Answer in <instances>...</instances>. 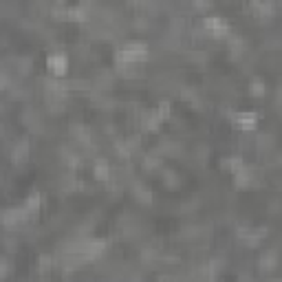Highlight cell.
<instances>
[{
    "mask_svg": "<svg viewBox=\"0 0 282 282\" xmlns=\"http://www.w3.org/2000/svg\"><path fill=\"white\" fill-rule=\"evenodd\" d=\"M245 166V159L240 154H232V157H225L223 159V168L229 170V172H236V170H240Z\"/></svg>",
    "mask_w": 282,
    "mask_h": 282,
    "instance_id": "obj_11",
    "label": "cell"
},
{
    "mask_svg": "<svg viewBox=\"0 0 282 282\" xmlns=\"http://www.w3.org/2000/svg\"><path fill=\"white\" fill-rule=\"evenodd\" d=\"M203 31L216 40H223L229 35V25L220 16H207L203 18Z\"/></svg>",
    "mask_w": 282,
    "mask_h": 282,
    "instance_id": "obj_2",
    "label": "cell"
},
{
    "mask_svg": "<svg viewBox=\"0 0 282 282\" xmlns=\"http://www.w3.org/2000/svg\"><path fill=\"white\" fill-rule=\"evenodd\" d=\"M25 220H29V214H27L25 207H11V210L3 212V216H0V223H3L5 227H9V229L22 225Z\"/></svg>",
    "mask_w": 282,
    "mask_h": 282,
    "instance_id": "obj_3",
    "label": "cell"
},
{
    "mask_svg": "<svg viewBox=\"0 0 282 282\" xmlns=\"http://www.w3.org/2000/svg\"><path fill=\"white\" fill-rule=\"evenodd\" d=\"M135 198H137V201H141V203H146V205H150L152 203V192L148 190L146 185L137 183L135 185Z\"/></svg>",
    "mask_w": 282,
    "mask_h": 282,
    "instance_id": "obj_12",
    "label": "cell"
},
{
    "mask_svg": "<svg viewBox=\"0 0 282 282\" xmlns=\"http://www.w3.org/2000/svg\"><path fill=\"white\" fill-rule=\"evenodd\" d=\"M234 185L238 190L251 188V185H254V172H251L247 166H243L240 170H236V172H234Z\"/></svg>",
    "mask_w": 282,
    "mask_h": 282,
    "instance_id": "obj_5",
    "label": "cell"
},
{
    "mask_svg": "<svg viewBox=\"0 0 282 282\" xmlns=\"http://www.w3.org/2000/svg\"><path fill=\"white\" fill-rule=\"evenodd\" d=\"M47 69L51 71V75H55V77L66 75V71H69V57L64 53H51L47 57Z\"/></svg>",
    "mask_w": 282,
    "mask_h": 282,
    "instance_id": "obj_4",
    "label": "cell"
},
{
    "mask_svg": "<svg viewBox=\"0 0 282 282\" xmlns=\"http://www.w3.org/2000/svg\"><path fill=\"white\" fill-rule=\"evenodd\" d=\"M7 276V260H0V278Z\"/></svg>",
    "mask_w": 282,
    "mask_h": 282,
    "instance_id": "obj_17",
    "label": "cell"
},
{
    "mask_svg": "<svg viewBox=\"0 0 282 282\" xmlns=\"http://www.w3.org/2000/svg\"><path fill=\"white\" fill-rule=\"evenodd\" d=\"M22 207L27 210L29 218H31V216H38V212H40V207H42V198H40V194L27 196V201H25V205H22Z\"/></svg>",
    "mask_w": 282,
    "mask_h": 282,
    "instance_id": "obj_10",
    "label": "cell"
},
{
    "mask_svg": "<svg viewBox=\"0 0 282 282\" xmlns=\"http://www.w3.org/2000/svg\"><path fill=\"white\" fill-rule=\"evenodd\" d=\"M148 60V44L146 42H128L124 49H119L115 53L117 66H128V64H139Z\"/></svg>",
    "mask_w": 282,
    "mask_h": 282,
    "instance_id": "obj_1",
    "label": "cell"
},
{
    "mask_svg": "<svg viewBox=\"0 0 282 282\" xmlns=\"http://www.w3.org/2000/svg\"><path fill=\"white\" fill-rule=\"evenodd\" d=\"M249 93L254 95V97H263V95L267 93L265 82H260V79H254V82H251V86H249Z\"/></svg>",
    "mask_w": 282,
    "mask_h": 282,
    "instance_id": "obj_14",
    "label": "cell"
},
{
    "mask_svg": "<svg viewBox=\"0 0 282 282\" xmlns=\"http://www.w3.org/2000/svg\"><path fill=\"white\" fill-rule=\"evenodd\" d=\"M192 7L196 11H207L212 7V0H192Z\"/></svg>",
    "mask_w": 282,
    "mask_h": 282,
    "instance_id": "obj_15",
    "label": "cell"
},
{
    "mask_svg": "<svg viewBox=\"0 0 282 282\" xmlns=\"http://www.w3.org/2000/svg\"><path fill=\"white\" fill-rule=\"evenodd\" d=\"M234 126L238 130H254L258 126V117H256V113H236Z\"/></svg>",
    "mask_w": 282,
    "mask_h": 282,
    "instance_id": "obj_6",
    "label": "cell"
},
{
    "mask_svg": "<svg viewBox=\"0 0 282 282\" xmlns=\"http://www.w3.org/2000/svg\"><path fill=\"white\" fill-rule=\"evenodd\" d=\"M29 159V141L27 139H20L16 146H13V150H11V161L16 163H25Z\"/></svg>",
    "mask_w": 282,
    "mask_h": 282,
    "instance_id": "obj_7",
    "label": "cell"
},
{
    "mask_svg": "<svg viewBox=\"0 0 282 282\" xmlns=\"http://www.w3.org/2000/svg\"><path fill=\"white\" fill-rule=\"evenodd\" d=\"M66 20H71V22H86V20H88L86 7H84V5L66 7Z\"/></svg>",
    "mask_w": 282,
    "mask_h": 282,
    "instance_id": "obj_8",
    "label": "cell"
},
{
    "mask_svg": "<svg viewBox=\"0 0 282 282\" xmlns=\"http://www.w3.org/2000/svg\"><path fill=\"white\" fill-rule=\"evenodd\" d=\"M40 269H42V273H47V271L51 269V258H49V256H42V260H40Z\"/></svg>",
    "mask_w": 282,
    "mask_h": 282,
    "instance_id": "obj_16",
    "label": "cell"
},
{
    "mask_svg": "<svg viewBox=\"0 0 282 282\" xmlns=\"http://www.w3.org/2000/svg\"><path fill=\"white\" fill-rule=\"evenodd\" d=\"M229 53L234 57H238L245 53V40L238 38V35H234V38H229Z\"/></svg>",
    "mask_w": 282,
    "mask_h": 282,
    "instance_id": "obj_13",
    "label": "cell"
},
{
    "mask_svg": "<svg viewBox=\"0 0 282 282\" xmlns=\"http://www.w3.org/2000/svg\"><path fill=\"white\" fill-rule=\"evenodd\" d=\"M93 174L97 181H108L110 179V166L106 163V159H97L93 163Z\"/></svg>",
    "mask_w": 282,
    "mask_h": 282,
    "instance_id": "obj_9",
    "label": "cell"
}]
</instances>
